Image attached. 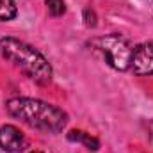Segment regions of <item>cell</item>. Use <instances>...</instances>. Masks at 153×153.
Masks as SVG:
<instances>
[{
    "label": "cell",
    "mask_w": 153,
    "mask_h": 153,
    "mask_svg": "<svg viewBox=\"0 0 153 153\" xmlns=\"http://www.w3.org/2000/svg\"><path fill=\"white\" fill-rule=\"evenodd\" d=\"M0 55L9 61L13 66H16L25 76L30 80L38 82L41 85H46L53 78V68L50 61L34 48L32 45L22 41V39L11 38H0Z\"/></svg>",
    "instance_id": "7a4b0ae2"
},
{
    "label": "cell",
    "mask_w": 153,
    "mask_h": 153,
    "mask_svg": "<svg viewBox=\"0 0 153 153\" xmlns=\"http://www.w3.org/2000/svg\"><path fill=\"white\" fill-rule=\"evenodd\" d=\"M45 4H46L48 14L53 18H59L66 13V2L64 0H45Z\"/></svg>",
    "instance_id": "ba28073f"
},
{
    "label": "cell",
    "mask_w": 153,
    "mask_h": 153,
    "mask_svg": "<svg viewBox=\"0 0 153 153\" xmlns=\"http://www.w3.org/2000/svg\"><path fill=\"white\" fill-rule=\"evenodd\" d=\"M5 111L9 116L20 119L27 126L46 134H59L68 125V114L62 109L39 98H27V96L11 98L5 103Z\"/></svg>",
    "instance_id": "6da1fadb"
},
{
    "label": "cell",
    "mask_w": 153,
    "mask_h": 153,
    "mask_svg": "<svg viewBox=\"0 0 153 153\" xmlns=\"http://www.w3.org/2000/svg\"><path fill=\"white\" fill-rule=\"evenodd\" d=\"M30 153H43V152H30Z\"/></svg>",
    "instance_id": "30bf717a"
},
{
    "label": "cell",
    "mask_w": 153,
    "mask_h": 153,
    "mask_svg": "<svg viewBox=\"0 0 153 153\" xmlns=\"http://www.w3.org/2000/svg\"><path fill=\"white\" fill-rule=\"evenodd\" d=\"M89 46L94 52H98L111 68H114L117 71L130 70L134 46L121 34H107L102 38H94L89 41Z\"/></svg>",
    "instance_id": "3957f363"
},
{
    "label": "cell",
    "mask_w": 153,
    "mask_h": 153,
    "mask_svg": "<svg viewBox=\"0 0 153 153\" xmlns=\"http://www.w3.org/2000/svg\"><path fill=\"white\" fill-rule=\"evenodd\" d=\"M18 16L14 0H0V22H11Z\"/></svg>",
    "instance_id": "52a82bcc"
},
{
    "label": "cell",
    "mask_w": 153,
    "mask_h": 153,
    "mask_svg": "<svg viewBox=\"0 0 153 153\" xmlns=\"http://www.w3.org/2000/svg\"><path fill=\"white\" fill-rule=\"evenodd\" d=\"M66 137H68V141H71V143H80V144H84L89 152H98V150H100V141H98L96 137H93L91 134H87V132L71 130V132L66 134Z\"/></svg>",
    "instance_id": "8992f818"
},
{
    "label": "cell",
    "mask_w": 153,
    "mask_h": 153,
    "mask_svg": "<svg viewBox=\"0 0 153 153\" xmlns=\"http://www.w3.org/2000/svg\"><path fill=\"white\" fill-rule=\"evenodd\" d=\"M98 18H96V13L91 9V7H87V9H84V23H85V27H89V29H93V27H96V22Z\"/></svg>",
    "instance_id": "9c48e42d"
},
{
    "label": "cell",
    "mask_w": 153,
    "mask_h": 153,
    "mask_svg": "<svg viewBox=\"0 0 153 153\" xmlns=\"http://www.w3.org/2000/svg\"><path fill=\"white\" fill-rule=\"evenodd\" d=\"M130 70L139 76L153 75V41H146L134 46Z\"/></svg>",
    "instance_id": "277c9868"
},
{
    "label": "cell",
    "mask_w": 153,
    "mask_h": 153,
    "mask_svg": "<svg viewBox=\"0 0 153 153\" xmlns=\"http://www.w3.org/2000/svg\"><path fill=\"white\" fill-rule=\"evenodd\" d=\"M0 148L7 153H20L27 148V139L14 125L0 126Z\"/></svg>",
    "instance_id": "5b68a950"
}]
</instances>
